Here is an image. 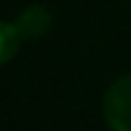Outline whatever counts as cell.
Here are the masks:
<instances>
[{
	"label": "cell",
	"mask_w": 131,
	"mask_h": 131,
	"mask_svg": "<svg viewBox=\"0 0 131 131\" xmlns=\"http://www.w3.org/2000/svg\"><path fill=\"white\" fill-rule=\"evenodd\" d=\"M104 117L113 131H131V76L117 78L104 97Z\"/></svg>",
	"instance_id": "cell-1"
},
{
	"label": "cell",
	"mask_w": 131,
	"mask_h": 131,
	"mask_svg": "<svg viewBox=\"0 0 131 131\" xmlns=\"http://www.w3.org/2000/svg\"><path fill=\"white\" fill-rule=\"evenodd\" d=\"M18 41H21V35H18L16 25L0 21V67L16 55Z\"/></svg>",
	"instance_id": "cell-3"
},
{
	"label": "cell",
	"mask_w": 131,
	"mask_h": 131,
	"mask_svg": "<svg viewBox=\"0 0 131 131\" xmlns=\"http://www.w3.org/2000/svg\"><path fill=\"white\" fill-rule=\"evenodd\" d=\"M51 23H53V14L41 5H32L18 14L14 25H16L21 39H37L44 32H48Z\"/></svg>",
	"instance_id": "cell-2"
}]
</instances>
